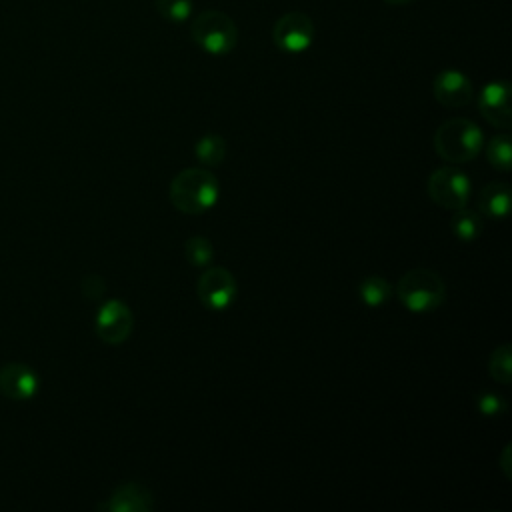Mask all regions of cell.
Wrapping results in <instances>:
<instances>
[{"instance_id": "obj_18", "label": "cell", "mask_w": 512, "mask_h": 512, "mask_svg": "<svg viewBox=\"0 0 512 512\" xmlns=\"http://www.w3.org/2000/svg\"><path fill=\"white\" fill-rule=\"evenodd\" d=\"M488 372L500 384H510L512 380V346L500 344L492 350L488 358Z\"/></svg>"}, {"instance_id": "obj_3", "label": "cell", "mask_w": 512, "mask_h": 512, "mask_svg": "<svg viewBox=\"0 0 512 512\" xmlns=\"http://www.w3.org/2000/svg\"><path fill=\"white\" fill-rule=\"evenodd\" d=\"M396 294L410 312L426 314L442 306L446 300V284L434 270L412 268L400 276Z\"/></svg>"}, {"instance_id": "obj_21", "label": "cell", "mask_w": 512, "mask_h": 512, "mask_svg": "<svg viewBox=\"0 0 512 512\" xmlns=\"http://www.w3.org/2000/svg\"><path fill=\"white\" fill-rule=\"evenodd\" d=\"M476 408L480 414H484L488 418H496L506 412V400L500 394L486 390L476 396Z\"/></svg>"}, {"instance_id": "obj_6", "label": "cell", "mask_w": 512, "mask_h": 512, "mask_svg": "<svg viewBox=\"0 0 512 512\" xmlns=\"http://www.w3.org/2000/svg\"><path fill=\"white\" fill-rule=\"evenodd\" d=\"M314 32V22L306 12L290 10L276 20L272 40L286 54H302L312 46Z\"/></svg>"}, {"instance_id": "obj_9", "label": "cell", "mask_w": 512, "mask_h": 512, "mask_svg": "<svg viewBox=\"0 0 512 512\" xmlns=\"http://www.w3.org/2000/svg\"><path fill=\"white\" fill-rule=\"evenodd\" d=\"M478 110L488 124L508 130L512 126L510 84L506 80L488 82L478 94Z\"/></svg>"}, {"instance_id": "obj_5", "label": "cell", "mask_w": 512, "mask_h": 512, "mask_svg": "<svg viewBox=\"0 0 512 512\" xmlns=\"http://www.w3.org/2000/svg\"><path fill=\"white\" fill-rule=\"evenodd\" d=\"M426 190L434 204H438L444 210L454 212L468 204L472 184H470V178L466 172L448 164V166H442V168H436L434 172H430Z\"/></svg>"}, {"instance_id": "obj_22", "label": "cell", "mask_w": 512, "mask_h": 512, "mask_svg": "<svg viewBox=\"0 0 512 512\" xmlns=\"http://www.w3.org/2000/svg\"><path fill=\"white\" fill-rule=\"evenodd\" d=\"M104 290H106V284H104L102 276H98V274H90L82 280V292L90 300H98L104 294Z\"/></svg>"}, {"instance_id": "obj_8", "label": "cell", "mask_w": 512, "mask_h": 512, "mask_svg": "<svg viewBox=\"0 0 512 512\" xmlns=\"http://www.w3.org/2000/svg\"><path fill=\"white\" fill-rule=\"evenodd\" d=\"M96 334L106 344H122L130 338L134 328V314L130 306L122 300H106L98 312L94 322Z\"/></svg>"}, {"instance_id": "obj_13", "label": "cell", "mask_w": 512, "mask_h": 512, "mask_svg": "<svg viewBox=\"0 0 512 512\" xmlns=\"http://www.w3.org/2000/svg\"><path fill=\"white\" fill-rule=\"evenodd\" d=\"M478 214L500 220L510 210V186L506 182H490L486 184L476 198Z\"/></svg>"}, {"instance_id": "obj_11", "label": "cell", "mask_w": 512, "mask_h": 512, "mask_svg": "<svg viewBox=\"0 0 512 512\" xmlns=\"http://www.w3.org/2000/svg\"><path fill=\"white\" fill-rule=\"evenodd\" d=\"M38 374L22 362H10L0 368V394L4 398L22 402L36 394Z\"/></svg>"}, {"instance_id": "obj_12", "label": "cell", "mask_w": 512, "mask_h": 512, "mask_svg": "<svg viewBox=\"0 0 512 512\" xmlns=\"http://www.w3.org/2000/svg\"><path fill=\"white\" fill-rule=\"evenodd\" d=\"M154 506V494L140 482H124L116 486L104 504L110 512H150Z\"/></svg>"}, {"instance_id": "obj_2", "label": "cell", "mask_w": 512, "mask_h": 512, "mask_svg": "<svg viewBox=\"0 0 512 512\" xmlns=\"http://www.w3.org/2000/svg\"><path fill=\"white\" fill-rule=\"evenodd\" d=\"M432 144L444 162L466 164L480 154L484 146V134L468 118H450L436 128Z\"/></svg>"}, {"instance_id": "obj_1", "label": "cell", "mask_w": 512, "mask_h": 512, "mask_svg": "<svg viewBox=\"0 0 512 512\" xmlns=\"http://www.w3.org/2000/svg\"><path fill=\"white\" fill-rule=\"evenodd\" d=\"M168 196L178 212L198 216L216 206L220 184L208 168H184L172 178Z\"/></svg>"}, {"instance_id": "obj_14", "label": "cell", "mask_w": 512, "mask_h": 512, "mask_svg": "<svg viewBox=\"0 0 512 512\" xmlns=\"http://www.w3.org/2000/svg\"><path fill=\"white\" fill-rule=\"evenodd\" d=\"M392 284L382 278V276H366L360 286H358V294H360V300L368 306V308H378L382 304H386L392 296Z\"/></svg>"}, {"instance_id": "obj_19", "label": "cell", "mask_w": 512, "mask_h": 512, "mask_svg": "<svg viewBox=\"0 0 512 512\" xmlns=\"http://www.w3.org/2000/svg\"><path fill=\"white\" fill-rule=\"evenodd\" d=\"M184 256L192 266H208L214 258V246L204 236H190L184 244Z\"/></svg>"}, {"instance_id": "obj_17", "label": "cell", "mask_w": 512, "mask_h": 512, "mask_svg": "<svg viewBox=\"0 0 512 512\" xmlns=\"http://www.w3.org/2000/svg\"><path fill=\"white\" fill-rule=\"evenodd\" d=\"M486 160L500 172H508L512 168V140L508 134H496L486 144Z\"/></svg>"}, {"instance_id": "obj_7", "label": "cell", "mask_w": 512, "mask_h": 512, "mask_svg": "<svg viewBox=\"0 0 512 512\" xmlns=\"http://www.w3.org/2000/svg\"><path fill=\"white\" fill-rule=\"evenodd\" d=\"M196 294L206 308L220 312L230 308L236 300L238 284L228 268L210 266L200 274L196 282Z\"/></svg>"}, {"instance_id": "obj_24", "label": "cell", "mask_w": 512, "mask_h": 512, "mask_svg": "<svg viewBox=\"0 0 512 512\" xmlns=\"http://www.w3.org/2000/svg\"><path fill=\"white\" fill-rule=\"evenodd\" d=\"M382 2L392 4V6H402V4H410V2H414V0H382Z\"/></svg>"}, {"instance_id": "obj_20", "label": "cell", "mask_w": 512, "mask_h": 512, "mask_svg": "<svg viewBox=\"0 0 512 512\" xmlns=\"http://www.w3.org/2000/svg\"><path fill=\"white\" fill-rule=\"evenodd\" d=\"M154 8L164 20L172 24H182L190 18L194 0H154Z\"/></svg>"}, {"instance_id": "obj_23", "label": "cell", "mask_w": 512, "mask_h": 512, "mask_svg": "<svg viewBox=\"0 0 512 512\" xmlns=\"http://www.w3.org/2000/svg\"><path fill=\"white\" fill-rule=\"evenodd\" d=\"M510 444H506L504 446V452H502V456H500V462H502V470H504V474H506V478H510V468H508V464H510Z\"/></svg>"}, {"instance_id": "obj_16", "label": "cell", "mask_w": 512, "mask_h": 512, "mask_svg": "<svg viewBox=\"0 0 512 512\" xmlns=\"http://www.w3.org/2000/svg\"><path fill=\"white\" fill-rule=\"evenodd\" d=\"M452 232L460 242H472L482 232V220L476 210H468L466 206L454 210L452 216Z\"/></svg>"}, {"instance_id": "obj_15", "label": "cell", "mask_w": 512, "mask_h": 512, "mask_svg": "<svg viewBox=\"0 0 512 512\" xmlns=\"http://www.w3.org/2000/svg\"><path fill=\"white\" fill-rule=\"evenodd\" d=\"M194 154L202 166H208V168L220 166L226 158V142L216 134H206L196 142Z\"/></svg>"}, {"instance_id": "obj_4", "label": "cell", "mask_w": 512, "mask_h": 512, "mask_svg": "<svg viewBox=\"0 0 512 512\" xmlns=\"http://www.w3.org/2000/svg\"><path fill=\"white\" fill-rule=\"evenodd\" d=\"M190 36L206 54L226 56L238 44V26L226 12L210 8L192 20Z\"/></svg>"}, {"instance_id": "obj_10", "label": "cell", "mask_w": 512, "mask_h": 512, "mask_svg": "<svg viewBox=\"0 0 512 512\" xmlns=\"http://www.w3.org/2000/svg\"><path fill=\"white\" fill-rule=\"evenodd\" d=\"M432 94L436 102L446 108H462L474 98V88L464 72L446 68L434 76Z\"/></svg>"}]
</instances>
